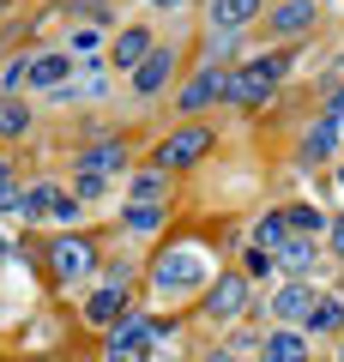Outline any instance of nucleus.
Returning <instances> with one entry per match:
<instances>
[{
	"label": "nucleus",
	"mask_w": 344,
	"mask_h": 362,
	"mask_svg": "<svg viewBox=\"0 0 344 362\" xmlns=\"http://www.w3.org/2000/svg\"><path fill=\"white\" fill-rule=\"evenodd\" d=\"M73 54H85V61L97 54V25H79L73 30Z\"/></svg>",
	"instance_id": "26"
},
{
	"label": "nucleus",
	"mask_w": 344,
	"mask_h": 362,
	"mask_svg": "<svg viewBox=\"0 0 344 362\" xmlns=\"http://www.w3.org/2000/svg\"><path fill=\"white\" fill-rule=\"evenodd\" d=\"M242 308H248V284H242V278L212 284V302H205V314H212V320H236Z\"/></svg>",
	"instance_id": "9"
},
{
	"label": "nucleus",
	"mask_w": 344,
	"mask_h": 362,
	"mask_svg": "<svg viewBox=\"0 0 344 362\" xmlns=\"http://www.w3.org/2000/svg\"><path fill=\"white\" fill-rule=\"evenodd\" d=\"M25 133H30V109L13 90H0V139H25Z\"/></svg>",
	"instance_id": "16"
},
{
	"label": "nucleus",
	"mask_w": 344,
	"mask_h": 362,
	"mask_svg": "<svg viewBox=\"0 0 344 362\" xmlns=\"http://www.w3.org/2000/svg\"><path fill=\"white\" fill-rule=\"evenodd\" d=\"M212 97H224V73H217V66H212V73H200L188 90H181V109H205Z\"/></svg>",
	"instance_id": "17"
},
{
	"label": "nucleus",
	"mask_w": 344,
	"mask_h": 362,
	"mask_svg": "<svg viewBox=\"0 0 344 362\" xmlns=\"http://www.w3.org/2000/svg\"><path fill=\"white\" fill-rule=\"evenodd\" d=\"M0 254H6V242H0Z\"/></svg>",
	"instance_id": "34"
},
{
	"label": "nucleus",
	"mask_w": 344,
	"mask_h": 362,
	"mask_svg": "<svg viewBox=\"0 0 344 362\" xmlns=\"http://www.w3.org/2000/svg\"><path fill=\"white\" fill-rule=\"evenodd\" d=\"M169 73H176V54H169V49H151V54H145V66L133 73V90H139V97H157V90L169 85Z\"/></svg>",
	"instance_id": "8"
},
{
	"label": "nucleus",
	"mask_w": 344,
	"mask_h": 362,
	"mask_svg": "<svg viewBox=\"0 0 344 362\" xmlns=\"http://www.w3.org/2000/svg\"><path fill=\"white\" fill-rule=\"evenodd\" d=\"M308 326H314V332H338V326H344V302L338 296H320L314 314H308Z\"/></svg>",
	"instance_id": "20"
},
{
	"label": "nucleus",
	"mask_w": 344,
	"mask_h": 362,
	"mask_svg": "<svg viewBox=\"0 0 344 362\" xmlns=\"http://www.w3.org/2000/svg\"><path fill=\"white\" fill-rule=\"evenodd\" d=\"M205 362H236V356H205Z\"/></svg>",
	"instance_id": "32"
},
{
	"label": "nucleus",
	"mask_w": 344,
	"mask_h": 362,
	"mask_svg": "<svg viewBox=\"0 0 344 362\" xmlns=\"http://www.w3.org/2000/svg\"><path fill=\"white\" fill-rule=\"evenodd\" d=\"M103 194V175H85V169H79V199H97Z\"/></svg>",
	"instance_id": "28"
},
{
	"label": "nucleus",
	"mask_w": 344,
	"mask_h": 362,
	"mask_svg": "<svg viewBox=\"0 0 344 362\" xmlns=\"http://www.w3.org/2000/svg\"><path fill=\"white\" fill-rule=\"evenodd\" d=\"M145 54H151V37H145V30H127V37H121V42H115V66H121V73H139V66H145Z\"/></svg>",
	"instance_id": "15"
},
{
	"label": "nucleus",
	"mask_w": 344,
	"mask_h": 362,
	"mask_svg": "<svg viewBox=\"0 0 344 362\" xmlns=\"http://www.w3.org/2000/svg\"><path fill=\"white\" fill-rule=\"evenodd\" d=\"M157 187H164V175H157V169L133 175V199H145V206H157Z\"/></svg>",
	"instance_id": "25"
},
{
	"label": "nucleus",
	"mask_w": 344,
	"mask_h": 362,
	"mask_svg": "<svg viewBox=\"0 0 344 362\" xmlns=\"http://www.w3.org/2000/svg\"><path fill=\"white\" fill-rule=\"evenodd\" d=\"M302 356H308L302 332H272L266 338V362H302Z\"/></svg>",
	"instance_id": "19"
},
{
	"label": "nucleus",
	"mask_w": 344,
	"mask_h": 362,
	"mask_svg": "<svg viewBox=\"0 0 344 362\" xmlns=\"http://www.w3.org/2000/svg\"><path fill=\"white\" fill-rule=\"evenodd\" d=\"M272 272V247H248V278H266Z\"/></svg>",
	"instance_id": "27"
},
{
	"label": "nucleus",
	"mask_w": 344,
	"mask_h": 362,
	"mask_svg": "<svg viewBox=\"0 0 344 362\" xmlns=\"http://www.w3.org/2000/svg\"><path fill=\"white\" fill-rule=\"evenodd\" d=\"M157 6H176V0H157Z\"/></svg>",
	"instance_id": "33"
},
{
	"label": "nucleus",
	"mask_w": 344,
	"mask_h": 362,
	"mask_svg": "<svg viewBox=\"0 0 344 362\" xmlns=\"http://www.w3.org/2000/svg\"><path fill=\"white\" fill-rule=\"evenodd\" d=\"M49 266H55V278H67V284H79L91 266H97V247L91 242H79V235H61V242L49 247Z\"/></svg>",
	"instance_id": "4"
},
{
	"label": "nucleus",
	"mask_w": 344,
	"mask_h": 362,
	"mask_svg": "<svg viewBox=\"0 0 344 362\" xmlns=\"http://www.w3.org/2000/svg\"><path fill=\"white\" fill-rule=\"evenodd\" d=\"M284 230H290V223H284V211H266L254 235H260V247H278V242H284Z\"/></svg>",
	"instance_id": "23"
},
{
	"label": "nucleus",
	"mask_w": 344,
	"mask_h": 362,
	"mask_svg": "<svg viewBox=\"0 0 344 362\" xmlns=\"http://www.w3.org/2000/svg\"><path fill=\"white\" fill-rule=\"evenodd\" d=\"M0 211H18V194H0Z\"/></svg>",
	"instance_id": "31"
},
{
	"label": "nucleus",
	"mask_w": 344,
	"mask_h": 362,
	"mask_svg": "<svg viewBox=\"0 0 344 362\" xmlns=\"http://www.w3.org/2000/svg\"><path fill=\"white\" fill-rule=\"evenodd\" d=\"M278 266L290 272V278H302V272L314 266V235H284L278 242Z\"/></svg>",
	"instance_id": "14"
},
{
	"label": "nucleus",
	"mask_w": 344,
	"mask_h": 362,
	"mask_svg": "<svg viewBox=\"0 0 344 362\" xmlns=\"http://www.w3.org/2000/svg\"><path fill=\"white\" fill-rule=\"evenodd\" d=\"M121 314H127V296H121V284L91 290V302H85V320H91V326H115Z\"/></svg>",
	"instance_id": "10"
},
{
	"label": "nucleus",
	"mask_w": 344,
	"mask_h": 362,
	"mask_svg": "<svg viewBox=\"0 0 344 362\" xmlns=\"http://www.w3.org/2000/svg\"><path fill=\"white\" fill-rule=\"evenodd\" d=\"M338 181H344V169H338Z\"/></svg>",
	"instance_id": "35"
},
{
	"label": "nucleus",
	"mask_w": 344,
	"mask_h": 362,
	"mask_svg": "<svg viewBox=\"0 0 344 362\" xmlns=\"http://www.w3.org/2000/svg\"><path fill=\"white\" fill-rule=\"evenodd\" d=\"M284 223H290L296 235H314V230H320V211H314V206H290V211H284Z\"/></svg>",
	"instance_id": "24"
},
{
	"label": "nucleus",
	"mask_w": 344,
	"mask_h": 362,
	"mask_svg": "<svg viewBox=\"0 0 344 362\" xmlns=\"http://www.w3.org/2000/svg\"><path fill=\"white\" fill-rule=\"evenodd\" d=\"M284 66H290L284 54H260V61H248L242 73H229V78H224V97H229L236 109H260V103L272 97V90H278Z\"/></svg>",
	"instance_id": "1"
},
{
	"label": "nucleus",
	"mask_w": 344,
	"mask_h": 362,
	"mask_svg": "<svg viewBox=\"0 0 344 362\" xmlns=\"http://www.w3.org/2000/svg\"><path fill=\"white\" fill-rule=\"evenodd\" d=\"M260 18V0H212V25L224 30V37H236L242 25H254Z\"/></svg>",
	"instance_id": "11"
},
{
	"label": "nucleus",
	"mask_w": 344,
	"mask_h": 362,
	"mask_svg": "<svg viewBox=\"0 0 344 362\" xmlns=\"http://www.w3.org/2000/svg\"><path fill=\"white\" fill-rule=\"evenodd\" d=\"M314 18H320L314 0H278V13H272V30H278V37H302V30H314Z\"/></svg>",
	"instance_id": "7"
},
{
	"label": "nucleus",
	"mask_w": 344,
	"mask_h": 362,
	"mask_svg": "<svg viewBox=\"0 0 344 362\" xmlns=\"http://www.w3.org/2000/svg\"><path fill=\"white\" fill-rule=\"evenodd\" d=\"M314 302H320L314 290H308L302 278H290V284H278V296H272V314L290 326V320H308V314H314Z\"/></svg>",
	"instance_id": "5"
},
{
	"label": "nucleus",
	"mask_w": 344,
	"mask_h": 362,
	"mask_svg": "<svg viewBox=\"0 0 344 362\" xmlns=\"http://www.w3.org/2000/svg\"><path fill=\"white\" fill-rule=\"evenodd\" d=\"M0 194H13V175H6V157H0Z\"/></svg>",
	"instance_id": "30"
},
{
	"label": "nucleus",
	"mask_w": 344,
	"mask_h": 362,
	"mask_svg": "<svg viewBox=\"0 0 344 362\" xmlns=\"http://www.w3.org/2000/svg\"><path fill=\"white\" fill-rule=\"evenodd\" d=\"M79 169H85V175H115V169H121V145H115V139L91 145V151L79 157Z\"/></svg>",
	"instance_id": "18"
},
{
	"label": "nucleus",
	"mask_w": 344,
	"mask_h": 362,
	"mask_svg": "<svg viewBox=\"0 0 344 362\" xmlns=\"http://www.w3.org/2000/svg\"><path fill=\"white\" fill-rule=\"evenodd\" d=\"M157 223H164V199H157V206H127V230H157Z\"/></svg>",
	"instance_id": "22"
},
{
	"label": "nucleus",
	"mask_w": 344,
	"mask_h": 362,
	"mask_svg": "<svg viewBox=\"0 0 344 362\" xmlns=\"http://www.w3.org/2000/svg\"><path fill=\"white\" fill-rule=\"evenodd\" d=\"M205 151H212V133H205V127H181V133H169V139H164L157 169H188V163H200Z\"/></svg>",
	"instance_id": "3"
},
{
	"label": "nucleus",
	"mask_w": 344,
	"mask_h": 362,
	"mask_svg": "<svg viewBox=\"0 0 344 362\" xmlns=\"http://www.w3.org/2000/svg\"><path fill=\"white\" fill-rule=\"evenodd\" d=\"M332 254L344 259V211H338V223H332Z\"/></svg>",
	"instance_id": "29"
},
{
	"label": "nucleus",
	"mask_w": 344,
	"mask_h": 362,
	"mask_svg": "<svg viewBox=\"0 0 344 362\" xmlns=\"http://www.w3.org/2000/svg\"><path fill=\"white\" fill-rule=\"evenodd\" d=\"M200 272H205L200 247H169V254L157 259V290H193Z\"/></svg>",
	"instance_id": "2"
},
{
	"label": "nucleus",
	"mask_w": 344,
	"mask_h": 362,
	"mask_svg": "<svg viewBox=\"0 0 344 362\" xmlns=\"http://www.w3.org/2000/svg\"><path fill=\"white\" fill-rule=\"evenodd\" d=\"M73 73V54H30V85L37 90H61Z\"/></svg>",
	"instance_id": "13"
},
{
	"label": "nucleus",
	"mask_w": 344,
	"mask_h": 362,
	"mask_svg": "<svg viewBox=\"0 0 344 362\" xmlns=\"http://www.w3.org/2000/svg\"><path fill=\"white\" fill-rule=\"evenodd\" d=\"M157 338V326H145V320H121L115 326V338H109V362H127V356H145V344Z\"/></svg>",
	"instance_id": "6"
},
{
	"label": "nucleus",
	"mask_w": 344,
	"mask_h": 362,
	"mask_svg": "<svg viewBox=\"0 0 344 362\" xmlns=\"http://www.w3.org/2000/svg\"><path fill=\"white\" fill-rule=\"evenodd\" d=\"M55 199H61V187H30V194H18V211H30V218L49 211V218H55Z\"/></svg>",
	"instance_id": "21"
},
{
	"label": "nucleus",
	"mask_w": 344,
	"mask_h": 362,
	"mask_svg": "<svg viewBox=\"0 0 344 362\" xmlns=\"http://www.w3.org/2000/svg\"><path fill=\"white\" fill-rule=\"evenodd\" d=\"M338 127H344V115L314 121V127H308V139H302V163H326V157H332V145H338Z\"/></svg>",
	"instance_id": "12"
}]
</instances>
